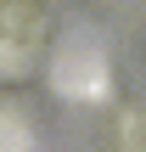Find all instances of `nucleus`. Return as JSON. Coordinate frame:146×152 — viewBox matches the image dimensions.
<instances>
[{"label":"nucleus","mask_w":146,"mask_h":152,"mask_svg":"<svg viewBox=\"0 0 146 152\" xmlns=\"http://www.w3.org/2000/svg\"><path fill=\"white\" fill-rule=\"evenodd\" d=\"M51 79L62 96H79V102H96L107 90V56L90 45V39H68L51 62Z\"/></svg>","instance_id":"nucleus-1"},{"label":"nucleus","mask_w":146,"mask_h":152,"mask_svg":"<svg viewBox=\"0 0 146 152\" xmlns=\"http://www.w3.org/2000/svg\"><path fill=\"white\" fill-rule=\"evenodd\" d=\"M34 147V130L17 107H0V152H28Z\"/></svg>","instance_id":"nucleus-2"}]
</instances>
